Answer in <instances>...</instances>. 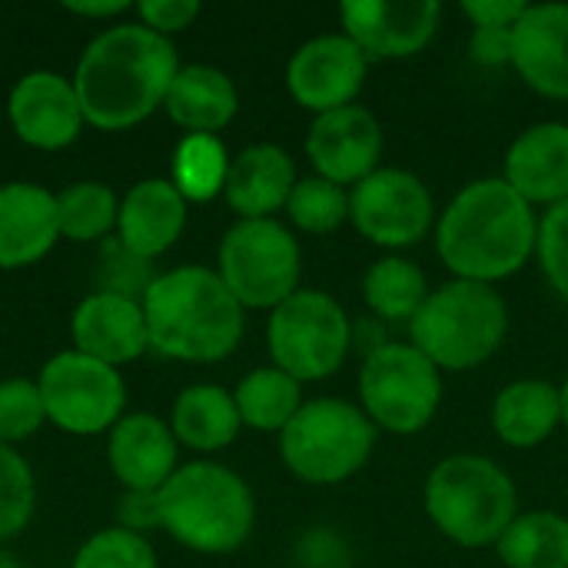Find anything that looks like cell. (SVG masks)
Segmentation results:
<instances>
[{
	"instance_id": "1",
	"label": "cell",
	"mask_w": 568,
	"mask_h": 568,
	"mask_svg": "<svg viewBox=\"0 0 568 568\" xmlns=\"http://www.w3.org/2000/svg\"><path fill=\"white\" fill-rule=\"evenodd\" d=\"M173 40L153 33L140 20L110 23L77 60L73 90L90 126L116 133L153 116L180 73Z\"/></svg>"
},
{
	"instance_id": "2",
	"label": "cell",
	"mask_w": 568,
	"mask_h": 568,
	"mask_svg": "<svg viewBox=\"0 0 568 568\" xmlns=\"http://www.w3.org/2000/svg\"><path fill=\"white\" fill-rule=\"evenodd\" d=\"M536 206L503 176L466 183L436 223V253L453 280L496 286L536 256Z\"/></svg>"
},
{
	"instance_id": "3",
	"label": "cell",
	"mask_w": 568,
	"mask_h": 568,
	"mask_svg": "<svg viewBox=\"0 0 568 568\" xmlns=\"http://www.w3.org/2000/svg\"><path fill=\"white\" fill-rule=\"evenodd\" d=\"M150 349L180 363H220L236 353L246 310L210 266H176L143 296Z\"/></svg>"
},
{
	"instance_id": "4",
	"label": "cell",
	"mask_w": 568,
	"mask_h": 568,
	"mask_svg": "<svg viewBox=\"0 0 568 568\" xmlns=\"http://www.w3.org/2000/svg\"><path fill=\"white\" fill-rule=\"evenodd\" d=\"M160 529L190 552L230 556L246 546L256 526V499L240 473L196 459L180 466L156 493Z\"/></svg>"
},
{
	"instance_id": "5",
	"label": "cell",
	"mask_w": 568,
	"mask_h": 568,
	"mask_svg": "<svg viewBox=\"0 0 568 568\" xmlns=\"http://www.w3.org/2000/svg\"><path fill=\"white\" fill-rule=\"evenodd\" d=\"M429 523L463 549H486L519 516V493L509 473L489 456L459 453L436 463L423 486Z\"/></svg>"
},
{
	"instance_id": "6",
	"label": "cell",
	"mask_w": 568,
	"mask_h": 568,
	"mask_svg": "<svg viewBox=\"0 0 568 568\" xmlns=\"http://www.w3.org/2000/svg\"><path fill=\"white\" fill-rule=\"evenodd\" d=\"M509 336V306L496 286L449 280L409 323V343L443 373L489 363Z\"/></svg>"
},
{
	"instance_id": "7",
	"label": "cell",
	"mask_w": 568,
	"mask_h": 568,
	"mask_svg": "<svg viewBox=\"0 0 568 568\" xmlns=\"http://www.w3.org/2000/svg\"><path fill=\"white\" fill-rule=\"evenodd\" d=\"M376 433L379 429L359 406L320 396L303 403V409L280 433V456L300 483L339 486L369 463Z\"/></svg>"
},
{
	"instance_id": "8",
	"label": "cell",
	"mask_w": 568,
	"mask_h": 568,
	"mask_svg": "<svg viewBox=\"0 0 568 568\" xmlns=\"http://www.w3.org/2000/svg\"><path fill=\"white\" fill-rule=\"evenodd\" d=\"M216 273L243 310H276L300 293L303 250L290 226L273 220H236L216 253Z\"/></svg>"
},
{
	"instance_id": "9",
	"label": "cell",
	"mask_w": 568,
	"mask_h": 568,
	"mask_svg": "<svg viewBox=\"0 0 568 568\" xmlns=\"http://www.w3.org/2000/svg\"><path fill=\"white\" fill-rule=\"evenodd\" d=\"M266 346L276 369L296 383H320L343 369L353 349V320L323 290H300L266 320Z\"/></svg>"
},
{
	"instance_id": "10",
	"label": "cell",
	"mask_w": 568,
	"mask_h": 568,
	"mask_svg": "<svg viewBox=\"0 0 568 568\" xmlns=\"http://www.w3.org/2000/svg\"><path fill=\"white\" fill-rule=\"evenodd\" d=\"M359 399L376 429L416 436L439 413L443 376L413 343H386L363 359Z\"/></svg>"
},
{
	"instance_id": "11",
	"label": "cell",
	"mask_w": 568,
	"mask_h": 568,
	"mask_svg": "<svg viewBox=\"0 0 568 568\" xmlns=\"http://www.w3.org/2000/svg\"><path fill=\"white\" fill-rule=\"evenodd\" d=\"M37 386L43 396L47 423L60 433L100 436L126 416L123 373L77 349L50 356L37 376Z\"/></svg>"
},
{
	"instance_id": "12",
	"label": "cell",
	"mask_w": 568,
	"mask_h": 568,
	"mask_svg": "<svg viewBox=\"0 0 568 568\" xmlns=\"http://www.w3.org/2000/svg\"><path fill=\"white\" fill-rule=\"evenodd\" d=\"M349 220L373 246L409 250L429 236L436 223V203L416 173L379 166L349 190Z\"/></svg>"
},
{
	"instance_id": "13",
	"label": "cell",
	"mask_w": 568,
	"mask_h": 568,
	"mask_svg": "<svg viewBox=\"0 0 568 568\" xmlns=\"http://www.w3.org/2000/svg\"><path fill=\"white\" fill-rule=\"evenodd\" d=\"M369 60L346 33H323L306 40L286 63L290 97L313 116L353 106L366 83Z\"/></svg>"
},
{
	"instance_id": "14",
	"label": "cell",
	"mask_w": 568,
	"mask_h": 568,
	"mask_svg": "<svg viewBox=\"0 0 568 568\" xmlns=\"http://www.w3.org/2000/svg\"><path fill=\"white\" fill-rule=\"evenodd\" d=\"M436 0H346L339 7L343 33L373 60H406L423 53L439 30Z\"/></svg>"
},
{
	"instance_id": "15",
	"label": "cell",
	"mask_w": 568,
	"mask_h": 568,
	"mask_svg": "<svg viewBox=\"0 0 568 568\" xmlns=\"http://www.w3.org/2000/svg\"><path fill=\"white\" fill-rule=\"evenodd\" d=\"M383 146V123L359 103L313 116L306 133V156L316 176L336 186H356L369 173H376Z\"/></svg>"
},
{
	"instance_id": "16",
	"label": "cell",
	"mask_w": 568,
	"mask_h": 568,
	"mask_svg": "<svg viewBox=\"0 0 568 568\" xmlns=\"http://www.w3.org/2000/svg\"><path fill=\"white\" fill-rule=\"evenodd\" d=\"M7 120L20 143L47 153L70 146L87 126L73 80L53 70H30L10 87Z\"/></svg>"
},
{
	"instance_id": "17",
	"label": "cell",
	"mask_w": 568,
	"mask_h": 568,
	"mask_svg": "<svg viewBox=\"0 0 568 568\" xmlns=\"http://www.w3.org/2000/svg\"><path fill=\"white\" fill-rule=\"evenodd\" d=\"M70 336L77 353L93 356L113 369L136 363L150 349L143 303L97 290L77 303L70 316Z\"/></svg>"
},
{
	"instance_id": "18",
	"label": "cell",
	"mask_w": 568,
	"mask_h": 568,
	"mask_svg": "<svg viewBox=\"0 0 568 568\" xmlns=\"http://www.w3.org/2000/svg\"><path fill=\"white\" fill-rule=\"evenodd\" d=\"M176 456L180 443L170 423L153 413H130L106 436L110 473L126 493H160L180 469Z\"/></svg>"
},
{
	"instance_id": "19",
	"label": "cell",
	"mask_w": 568,
	"mask_h": 568,
	"mask_svg": "<svg viewBox=\"0 0 568 568\" xmlns=\"http://www.w3.org/2000/svg\"><path fill=\"white\" fill-rule=\"evenodd\" d=\"M513 67L529 90L568 100V3H529L513 27Z\"/></svg>"
},
{
	"instance_id": "20",
	"label": "cell",
	"mask_w": 568,
	"mask_h": 568,
	"mask_svg": "<svg viewBox=\"0 0 568 568\" xmlns=\"http://www.w3.org/2000/svg\"><path fill=\"white\" fill-rule=\"evenodd\" d=\"M503 180L529 206H559L568 200V123L546 120L523 130L506 150Z\"/></svg>"
},
{
	"instance_id": "21",
	"label": "cell",
	"mask_w": 568,
	"mask_h": 568,
	"mask_svg": "<svg viewBox=\"0 0 568 568\" xmlns=\"http://www.w3.org/2000/svg\"><path fill=\"white\" fill-rule=\"evenodd\" d=\"M60 240L57 193L40 183L0 186V270H27L40 263Z\"/></svg>"
},
{
	"instance_id": "22",
	"label": "cell",
	"mask_w": 568,
	"mask_h": 568,
	"mask_svg": "<svg viewBox=\"0 0 568 568\" xmlns=\"http://www.w3.org/2000/svg\"><path fill=\"white\" fill-rule=\"evenodd\" d=\"M186 210L190 203L180 196V190L170 180H160V176L140 180L120 200L113 236L126 250L140 253L143 260H156L183 236Z\"/></svg>"
},
{
	"instance_id": "23",
	"label": "cell",
	"mask_w": 568,
	"mask_h": 568,
	"mask_svg": "<svg viewBox=\"0 0 568 568\" xmlns=\"http://www.w3.org/2000/svg\"><path fill=\"white\" fill-rule=\"evenodd\" d=\"M296 163L276 143H253L230 160L223 196L240 220H273L296 186Z\"/></svg>"
},
{
	"instance_id": "24",
	"label": "cell",
	"mask_w": 568,
	"mask_h": 568,
	"mask_svg": "<svg viewBox=\"0 0 568 568\" xmlns=\"http://www.w3.org/2000/svg\"><path fill=\"white\" fill-rule=\"evenodd\" d=\"M163 110L170 120L186 133L216 136L223 126L233 123L240 110V93L230 73L210 63H186L180 67L176 80L170 83Z\"/></svg>"
},
{
	"instance_id": "25",
	"label": "cell",
	"mask_w": 568,
	"mask_h": 568,
	"mask_svg": "<svg viewBox=\"0 0 568 568\" xmlns=\"http://www.w3.org/2000/svg\"><path fill=\"white\" fill-rule=\"evenodd\" d=\"M562 426V389L546 379H516L493 403V429L513 449H536Z\"/></svg>"
},
{
	"instance_id": "26",
	"label": "cell",
	"mask_w": 568,
	"mask_h": 568,
	"mask_svg": "<svg viewBox=\"0 0 568 568\" xmlns=\"http://www.w3.org/2000/svg\"><path fill=\"white\" fill-rule=\"evenodd\" d=\"M170 429L176 443L193 453H220L240 436L243 419L230 389L213 383H196L176 396L170 413Z\"/></svg>"
},
{
	"instance_id": "27",
	"label": "cell",
	"mask_w": 568,
	"mask_h": 568,
	"mask_svg": "<svg viewBox=\"0 0 568 568\" xmlns=\"http://www.w3.org/2000/svg\"><path fill=\"white\" fill-rule=\"evenodd\" d=\"M429 293L426 273L406 256H383L363 276V300L379 323H413Z\"/></svg>"
},
{
	"instance_id": "28",
	"label": "cell",
	"mask_w": 568,
	"mask_h": 568,
	"mask_svg": "<svg viewBox=\"0 0 568 568\" xmlns=\"http://www.w3.org/2000/svg\"><path fill=\"white\" fill-rule=\"evenodd\" d=\"M233 399L243 426L256 433H283L290 419L303 409V383L276 366H260L240 379Z\"/></svg>"
},
{
	"instance_id": "29",
	"label": "cell",
	"mask_w": 568,
	"mask_h": 568,
	"mask_svg": "<svg viewBox=\"0 0 568 568\" xmlns=\"http://www.w3.org/2000/svg\"><path fill=\"white\" fill-rule=\"evenodd\" d=\"M506 568H568V519L559 513H523L496 542Z\"/></svg>"
},
{
	"instance_id": "30",
	"label": "cell",
	"mask_w": 568,
	"mask_h": 568,
	"mask_svg": "<svg viewBox=\"0 0 568 568\" xmlns=\"http://www.w3.org/2000/svg\"><path fill=\"white\" fill-rule=\"evenodd\" d=\"M120 200L106 183L80 180L57 193V226L63 240L103 243L116 233Z\"/></svg>"
},
{
	"instance_id": "31",
	"label": "cell",
	"mask_w": 568,
	"mask_h": 568,
	"mask_svg": "<svg viewBox=\"0 0 568 568\" xmlns=\"http://www.w3.org/2000/svg\"><path fill=\"white\" fill-rule=\"evenodd\" d=\"M230 153L220 136L206 133H186L173 150V176L170 183L180 190L186 203H210L223 196L226 173H230Z\"/></svg>"
},
{
	"instance_id": "32",
	"label": "cell",
	"mask_w": 568,
	"mask_h": 568,
	"mask_svg": "<svg viewBox=\"0 0 568 568\" xmlns=\"http://www.w3.org/2000/svg\"><path fill=\"white\" fill-rule=\"evenodd\" d=\"M286 216L303 233H313V236L336 233L349 220V190L323 176H303L296 180L286 200Z\"/></svg>"
},
{
	"instance_id": "33",
	"label": "cell",
	"mask_w": 568,
	"mask_h": 568,
	"mask_svg": "<svg viewBox=\"0 0 568 568\" xmlns=\"http://www.w3.org/2000/svg\"><path fill=\"white\" fill-rule=\"evenodd\" d=\"M156 276L160 273H156L153 260H143L140 253L126 250L116 236H106L97 246V266H93L97 293H110V296L143 303V296L150 293Z\"/></svg>"
},
{
	"instance_id": "34",
	"label": "cell",
	"mask_w": 568,
	"mask_h": 568,
	"mask_svg": "<svg viewBox=\"0 0 568 568\" xmlns=\"http://www.w3.org/2000/svg\"><path fill=\"white\" fill-rule=\"evenodd\" d=\"M37 509V479L30 463L0 443V542L20 536Z\"/></svg>"
},
{
	"instance_id": "35",
	"label": "cell",
	"mask_w": 568,
	"mask_h": 568,
	"mask_svg": "<svg viewBox=\"0 0 568 568\" xmlns=\"http://www.w3.org/2000/svg\"><path fill=\"white\" fill-rule=\"evenodd\" d=\"M70 568H160L156 552L146 536L130 532L123 526H110L93 532L73 556Z\"/></svg>"
},
{
	"instance_id": "36",
	"label": "cell",
	"mask_w": 568,
	"mask_h": 568,
	"mask_svg": "<svg viewBox=\"0 0 568 568\" xmlns=\"http://www.w3.org/2000/svg\"><path fill=\"white\" fill-rule=\"evenodd\" d=\"M47 426V409L37 379H0V443L17 446Z\"/></svg>"
},
{
	"instance_id": "37",
	"label": "cell",
	"mask_w": 568,
	"mask_h": 568,
	"mask_svg": "<svg viewBox=\"0 0 568 568\" xmlns=\"http://www.w3.org/2000/svg\"><path fill=\"white\" fill-rule=\"evenodd\" d=\"M539 266L552 286V293L568 303V200L546 210L539 220V243H536Z\"/></svg>"
},
{
	"instance_id": "38",
	"label": "cell",
	"mask_w": 568,
	"mask_h": 568,
	"mask_svg": "<svg viewBox=\"0 0 568 568\" xmlns=\"http://www.w3.org/2000/svg\"><path fill=\"white\" fill-rule=\"evenodd\" d=\"M133 17L153 33L170 40L173 33H183L193 27V20L200 17V3L196 0H143L136 3Z\"/></svg>"
},
{
	"instance_id": "39",
	"label": "cell",
	"mask_w": 568,
	"mask_h": 568,
	"mask_svg": "<svg viewBox=\"0 0 568 568\" xmlns=\"http://www.w3.org/2000/svg\"><path fill=\"white\" fill-rule=\"evenodd\" d=\"M469 53L483 67H509L513 63V27H476L469 40Z\"/></svg>"
},
{
	"instance_id": "40",
	"label": "cell",
	"mask_w": 568,
	"mask_h": 568,
	"mask_svg": "<svg viewBox=\"0 0 568 568\" xmlns=\"http://www.w3.org/2000/svg\"><path fill=\"white\" fill-rule=\"evenodd\" d=\"M529 3L523 0H466L463 13L473 20V27H516Z\"/></svg>"
},
{
	"instance_id": "41",
	"label": "cell",
	"mask_w": 568,
	"mask_h": 568,
	"mask_svg": "<svg viewBox=\"0 0 568 568\" xmlns=\"http://www.w3.org/2000/svg\"><path fill=\"white\" fill-rule=\"evenodd\" d=\"M120 526L130 532L146 536L150 529H160V506L156 493H123L120 499Z\"/></svg>"
},
{
	"instance_id": "42",
	"label": "cell",
	"mask_w": 568,
	"mask_h": 568,
	"mask_svg": "<svg viewBox=\"0 0 568 568\" xmlns=\"http://www.w3.org/2000/svg\"><path fill=\"white\" fill-rule=\"evenodd\" d=\"M67 13L73 17H83V20H116V17H126L136 10V3L130 0H90V3H63Z\"/></svg>"
},
{
	"instance_id": "43",
	"label": "cell",
	"mask_w": 568,
	"mask_h": 568,
	"mask_svg": "<svg viewBox=\"0 0 568 568\" xmlns=\"http://www.w3.org/2000/svg\"><path fill=\"white\" fill-rule=\"evenodd\" d=\"M0 568H23V566H20L10 552H3V549H0Z\"/></svg>"
},
{
	"instance_id": "44",
	"label": "cell",
	"mask_w": 568,
	"mask_h": 568,
	"mask_svg": "<svg viewBox=\"0 0 568 568\" xmlns=\"http://www.w3.org/2000/svg\"><path fill=\"white\" fill-rule=\"evenodd\" d=\"M562 426L568 429V379L566 386H562Z\"/></svg>"
}]
</instances>
